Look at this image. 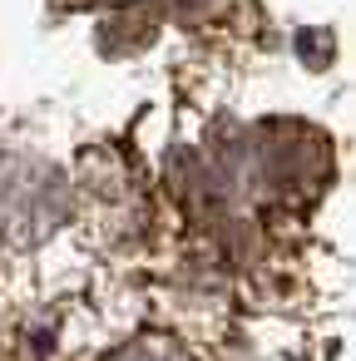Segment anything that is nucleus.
Listing matches in <instances>:
<instances>
[{
    "instance_id": "f257e3e1",
    "label": "nucleus",
    "mask_w": 356,
    "mask_h": 361,
    "mask_svg": "<svg viewBox=\"0 0 356 361\" xmlns=\"http://www.w3.org/2000/svg\"><path fill=\"white\" fill-rule=\"evenodd\" d=\"M70 213H75V188L55 164L25 154L0 159V243L35 247Z\"/></svg>"
},
{
    "instance_id": "f03ea898",
    "label": "nucleus",
    "mask_w": 356,
    "mask_h": 361,
    "mask_svg": "<svg viewBox=\"0 0 356 361\" xmlns=\"http://www.w3.org/2000/svg\"><path fill=\"white\" fill-rule=\"evenodd\" d=\"M154 30H159V11L149 6V0H129V6H119V11L104 20L99 45H104V55H129V50L149 45Z\"/></svg>"
},
{
    "instance_id": "7ed1b4c3",
    "label": "nucleus",
    "mask_w": 356,
    "mask_h": 361,
    "mask_svg": "<svg viewBox=\"0 0 356 361\" xmlns=\"http://www.w3.org/2000/svg\"><path fill=\"white\" fill-rule=\"evenodd\" d=\"M104 361H193V356H188L173 336H154V331H149V336L124 341V346H119V351H109Z\"/></svg>"
},
{
    "instance_id": "20e7f679",
    "label": "nucleus",
    "mask_w": 356,
    "mask_h": 361,
    "mask_svg": "<svg viewBox=\"0 0 356 361\" xmlns=\"http://www.w3.org/2000/svg\"><path fill=\"white\" fill-rule=\"evenodd\" d=\"M228 6H233V0H164V11H168V16H178L183 25H203V20L223 16Z\"/></svg>"
}]
</instances>
